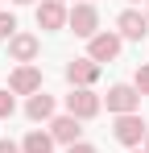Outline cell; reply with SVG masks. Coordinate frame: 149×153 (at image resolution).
Instances as JSON below:
<instances>
[{
	"instance_id": "cell-1",
	"label": "cell",
	"mask_w": 149,
	"mask_h": 153,
	"mask_svg": "<svg viewBox=\"0 0 149 153\" xmlns=\"http://www.w3.org/2000/svg\"><path fill=\"white\" fill-rule=\"evenodd\" d=\"M99 108H104V100H99L91 87H74L71 95H66V116H74V120H95Z\"/></svg>"
},
{
	"instance_id": "cell-2",
	"label": "cell",
	"mask_w": 149,
	"mask_h": 153,
	"mask_svg": "<svg viewBox=\"0 0 149 153\" xmlns=\"http://www.w3.org/2000/svg\"><path fill=\"white\" fill-rule=\"evenodd\" d=\"M149 124L141 120V112H128V116H116V124H112V137L120 141V145H128V149H137L141 141H145Z\"/></svg>"
},
{
	"instance_id": "cell-3",
	"label": "cell",
	"mask_w": 149,
	"mask_h": 153,
	"mask_svg": "<svg viewBox=\"0 0 149 153\" xmlns=\"http://www.w3.org/2000/svg\"><path fill=\"white\" fill-rule=\"evenodd\" d=\"M108 112L112 116H128V112H137L141 108V91L133 87V83H116V87H108Z\"/></svg>"
},
{
	"instance_id": "cell-4",
	"label": "cell",
	"mask_w": 149,
	"mask_h": 153,
	"mask_svg": "<svg viewBox=\"0 0 149 153\" xmlns=\"http://www.w3.org/2000/svg\"><path fill=\"white\" fill-rule=\"evenodd\" d=\"M66 25L74 29V37H87V42H91L99 33V8L95 4H74L71 13H66Z\"/></svg>"
},
{
	"instance_id": "cell-5",
	"label": "cell",
	"mask_w": 149,
	"mask_h": 153,
	"mask_svg": "<svg viewBox=\"0 0 149 153\" xmlns=\"http://www.w3.org/2000/svg\"><path fill=\"white\" fill-rule=\"evenodd\" d=\"M120 33H112V29H108V33H95V37H91V42H87V58H91V62H99V66H104V62H116V58H120Z\"/></svg>"
},
{
	"instance_id": "cell-6",
	"label": "cell",
	"mask_w": 149,
	"mask_h": 153,
	"mask_svg": "<svg viewBox=\"0 0 149 153\" xmlns=\"http://www.w3.org/2000/svg\"><path fill=\"white\" fill-rule=\"evenodd\" d=\"M8 91H13V95H37V91H42V71H37L33 62L17 66V71L8 75Z\"/></svg>"
},
{
	"instance_id": "cell-7",
	"label": "cell",
	"mask_w": 149,
	"mask_h": 153,
	"mask_svg": "<svg viewBox=\"0 0 149 153\" xmlns=\"http://www.w3.org/2000/svg\"><path fill=\"white\" fill-rule=\"evenodd\" d=\"M116 33H120V42H141L149 33V17L137 13V8H124L120 17H116Z\"/></svg>"
},
{
	"instance_id": "cell-8",
	"label": "cell",
	"mask_w": 149,
	"mask_h": 153,
	"mask_svg": "<svg viewBox=\"0 0 149 153\" xmlns=\"http://www.w3.org/2000/svg\"><path fill=\"white\" fill-rule=\"evenodd\" d=\"M66 4L62 0H42L37 4V29H46V33H54V29H66Z\"/></svg>"
},
{
	"instance_id": "cell-9",
	"label": "cell",
	"mask_w": 149,
	"mask_h": 153,
	"mask_svg": "<svg viewBox=\"0 0 149 153\" xmlns=\"http://www.w3.org/2000/svg\"><path fill=\"white\" fill-rule=\"evenodd\" d=\"M83 120H74V116H54L50 120V137H54V145H79V137H83Z\"/></svg>"
},
{
	"instance_id": "cell-10",
	"label": "cell",
	"mask_w": 149,
	"mask_h": 153,
	"mask_svg": "<svg viewBox=\"0 0 149 153\" xmlns=\"http://www.w3.org/2000/svg\"><path fill=\"white\" fill-rule=\"evenodd\" d=\"M95 79H99V62H91V58L66 62V83H71V87H91Z\"/></svg>"
},
{
	"instance_id": "cell-11",
	"label": "cell",
	"mask_w": 149,
	"mask_h": 153,
	"mask_svg": "<svg viewBox=\"0 0 149 153\" xmlns=\"http://www.w3.org/2000/svg\"><path fill=\"white\" fill-rule=\"evenodd\" d=\"M37 50H42V42H37L33 33H17V37L8 42V58H13V62H21V66H25V62H33Z\"/></svg>"
},
{
	"instance_id": "cell-12",
	"label": "cell",
	"mask_w": 149,
	"mask_h": 153,
	"mask_svg": "<svg viewBox=\"0 0 149 153\" xmlns=\"http://www.w3.org/2000/svg\"><path fill=\"white\" fill-rule=\"evenodd\" d=\"M25 116H29V120H54V95H46V91L29 95V103H25Z\"/></svg>"
},
{
	"instance_id": "cell-13",
	"label": "cell",
	"mask_w": 149,
	"mask_h": 153,
	"mask_svg": "<svg viewBox=\"0 0 149 153\" xmlns=\"http://www.w3.org/2000/svg\"><path fill=\"white\" fill-rule=\"evenodd\" d=\"M21 153H54V137H50V132H42V128H33V132H25Z\"/></svg>"
},
{
	"instance_id": "cell-14",
	"label": "cell",
	"mask_w": 149,
	"mask_h": 153,
	"mask_svg": "<svg viewBox=\"0 0 149 153\" xmlns=\"http://www.w3.org/2000/svg\"><path fill=\"white\" fill-rule=\"evenodd\" d=\"M13 37H17V17L0 13V42H13Z\"/></svg>"
},
{
	"instance_id": "cell-15",
	"label": "cell",
	"mask_w": 149,
	"mask_h": 153,
	"mask_svg": "<svg viewBox=\"0 0 149 153\" xmlns=\"http://www.w3.org/2000/svg\"><path fill=\"white\" fill-rule=\"evenodd\" d=\"M133 87H137L141 95H149V62H141V66H137V75H133Z\"/></svg>"
},
{
	"instance_id": "cell-16",
	"label": "cell",
	"mask_w": 149,
	"mask_h": 153,
	"mask_svg": "<svg viewBox=\"0 0 149 153\" xmlns=\"http://www.w3.org/2000/svg\"><path fill=\"white\" fill-rule=\"evenodd\" d=\"M17 112V100H13V91H0V120H8Z\"/></svg>"
},
{
	"instance_id": "cell-17",
	"label": "cell",
	"mask_w": 149,
	"mask_h": 153,
	"mask_svg": "<svg viewBox=\"0 0 149 153\" xmlns=\"http://www.w3.org/2000/svg\"><path fill=\"white\" fill-rule=\"evenodd\" d=\"M66 153H99L95 145H87V141H79V145H66Z\"/></svg>"
},
{
	"instance_id": "cell-18",
	"label": "cell",
	"mask_w": 149,
	"mask_h": 153,
	"mask_svg": "<svg viewBox=\"0 0 149 153\" xmlns=\"http://www.w3.org/2000/svg\"><path fill=\"white\" fill-rule=\"evenodd\" d=\"M0 153H21V145H13V141H0Z\"/></svg>"
},
{
	"instance_id": "cell-19",
	"label": "cell",
	"mask_w": 149,
	"mask_h": 153,
	"mask_svg": "<svg viewBox=\"0 0 149 153\" xmlns=\"http://www.w3.org/2000/svg\"><path fill=\"white\" fill-rule=\"evenodd\" d=\"M13 4H37V0H13Z\"/></svg>"
},
{
	"instance_id": "cell-20",
	"label": "cell",
	"mask_w": 149,
	"mask_h": 153,
	"mask_svg": "<svg viewBox=\"0 0 149 153\" xmlns=\"http://www.w3.org/2000/svg\"><path fill=\"white\" fill-rule=\"evenodd\" d=\"M145 153H149V132H145Z\"/></svg>"
},
{
	"instance_id": "cell-21",
	"label": "cell",
	"mask_w": 149,
	"mask_h": 153,
	"mask_svg": "<svg viewBox=\"0 0 149 153\" xmlns=\"http://www.w3.org/2000/svg\"><path fill=\"white\" fill-rule=\"evenodd\" d=\"M133 153H145V149H141V145H137V149H133Z\"/></svg>"
},
{
	"instance_id": "cell-22",
	"label": "cell",
	"mask_w": 149,
	"mask_h": 153,
	"mask_svg": "<svg viewBox=\"0 0 149 153\" xmlns=\"http://www.w3.org/2000/svg\"><path fill=\"white\" fill-rule=\"evenodd\" d=\"M145 17H149V8H145Z\"/></svg>"
},
{
	"instance_id": "cell-23",
	"label": "cell",
	"mask_w": 149,
	"mask_h": 153,
	"mask_svg": "<svg viewBox=\"0 0 149 153\" xmlns=\"http://www.w3.org/2000/svg\"><path fill=\"white\" fill-rule=\"evenodd\" d=\"M133 4H137V0H133Z\"/></svg>"
}]
</instances>
